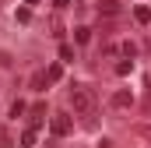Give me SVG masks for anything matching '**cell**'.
Segmentation results:
<instances>
[{
	"label": "cell",
	"mask_w": 151,
	"mask_h": 148,
	"mask_svg": "<svg viewBox=\"0 0 151 148\" xmlns=\"http://www.w3.org/2000/svg\"><path fill=\"white\" fill-rule=\"evenodd\" d=\"M42 120H46V106H42V102L28 106V127H32V131H39V127H42Z\"/></svg>",
	"instance_id": "5"
},
{
	"label": "cell",
	"mask_w": 151,
	"mask_h": 148,
	"mask_svg": "<svg viewBox=\"0 0 151 148\" xmlns=\"http://www.w3.org/2000/svg\"><path fill=\"white\" fill-rule=\"evenodd\" d=\"M119 53H123V57H130V60H134V53H137V46H134V42H130V39H123V42H119Z\"/></svg>",
	"instance_id": "10"
},
{
	"label": "cell",
	"mask_w": 151,
	"mask_h": 148,
	"mask_svg": "<svg viewBox=\"0 0 151 148\" xmlns=\"http://www.w3.org/2000/svg\"><path fill=\"white\" fill-rule=\"evenodd\" d=\"M0 141H4V145H7V141H11V131H7V127H4V123H0Z\"/></svg>",
	"instance_id": "15"
},
{
	"label": "cell",
	"mask_w": 151,
	"mask_h": 148,
	"mask_svg": "<svg viewBox=\"0 0 151 148\" xmlns=\"http://www.w3.org/2000/svg\"><path fill=\"white\" fill-rule=\"evenodd\" d=\"M70 106L77 116H84V123L95 131V99H91V88L88 85H74L70 88Z\"/></svg>",
	"instance_id": "1"
},
{
	"label": "cell",
	"mask_w": 151,
	"mask_h": 148,
	"mask_svg": "<svg viewBox=\"0 0 151 148\" xmlns=\"http://www.w3.org/2000/svg\"><path fill=\"white\" fill-rule=\"evenodd\" d=\"M134 18H137V25H148L151 21V7L148 4H137V7H134Z\"/></svg>",
	"instance_id": "6"
},
{
	"label": "cell",
	"mask_w": 151,
	"mask_h": 148,
	"mask_svg": "<svg viewBox=\"0 0 151 148\" xmlns=\"http://www.w3.org/2000/svg\"><path fill=\"white\" fill-rule=\"evenodd\" d=\"M46 74H49V81H60V78H63V60H60V64H53Z\"/></svg>",
	"instance_id": "12"
},
{
	"label": "cell",
	"mask_w": 151,
	"mask_h": 148,
	"mask_svg": "<svg viewBox=\"0 0 151 148\" xmlns=\"http://www.w3.org/2000/svg\"><path fill=\"white\" fill-rule=\"evenodd\" d=\"M21 113H28V106L18 99V102H11V116H21Z\"/></svg>",
	"instance_id": "14"
},
{
	"label": "cell",
	"mask_w": 151,
	"mask_h": 148,
	"mask_svg": "<svg viewBox=\"0 0 151 148\" xmlns=\"http://www.w3.org/2000/svg\"><path fill=\"white\" fill-rule=\"evenodd\" d=\"M49 85H53V81H49V74H46V71H42V74H32V88H35V92L49 88Z\"/></svg>",
	"instance_id": "8"
},
{
	"label": "cell",
	"mask_w": 151,
	"mask_h": 148,
	"mask_svg": "<svg viewBox=\"0 0 151 148\" xmlns=\"http://www.w3.org/2000/svg\"><path fill=\"white\" fill-rule=\"evenodd\" d=\"M21 148H35V131H32V127L21 134Z\"/></svg>",
	"instance_id": "11"
},
{
	"label": "cell",
	"mask_w": 151,
	"mask_h": 148,
	"mask_svg": "<svg viewBox=\"0 0 151 148\" xmlns=\"http://www.w3.org/2000/svg\"><path fill=\"white\" fill-rule=\"evenodd\" d=\"M0 67H11V53H4V49H0Z\"/></svg>",
	"instance_id": "16"
},
{
	"label": "cell",
	"mask_w": 151,
	"mask_h": 148,
	"mask_svg": "<svg viewBox=\"0 0 151 148\" xmlns=\"http://www.w3.org/2000/svg\"><path fill=\"white\" fill-rule=\"evenodd\" d=\"M49 127H53V134H56V138H63V134H70V131H74V120H70V113H56Z\"/></svg>",
	"instance_id": "2"
},
{
	"label": "cell",
	"mask_w": 151,
	"mask_h": 148,
	"mask_svg": "<svg viewBox=\"0 0 151 148\" xmlns=\"http://www.w3.org/2000/svg\"><path fill=\"white\" fill-rule=\"evenodd\" d=\"M25 4H28V7H32V4H35V0H25Z\"/></svg>",
	"instance_id": "18"
},
{
	"label": "cell",
	"mask_w": 151,
	"mask_h": 148,
	"mask_svg": "<svg viewBox=\"0 0 151 148\" xmlns=\"http://www.w3.org/2000/svg\"><path fill=\"white\" fill-rule=\"evenodd\" d=\"M109 106H113L116 113H119V110H130V106H134V92H130V88H119V92H113Z\"/></svg>",
	"instance_id": "3"
},
{
	"label": "cell",
	"mask_w": 151,
	"mask_h": 148,
	"mask_svg": "<svg viewBox=\"0 0 151 148\" xmlns=\"http://www.w3.org/2000/svg\"><path fill=\"white\" fill-rule=\"evenodd\" d=\"M148 81H151V78H148Z\"/></svg>",
	"instance_id": "19"
},
{
	"label": "cell",
	"mask_w": 151,
	"mask_h": 148,
	"mask_svg": "<svg viewBox=\"0 0 151 148\" xmlns=\"http://www.w3.org/2000/svg\"><path fill=\"white\" fill-rule=\"evenodd\" d=\"M74 42H81V46L91 42V28H88V25H77V28H74Z\"/></svg>",
	"instance_id": "9"
},
{
	"label": "cell",
	"mask_w": 151,
	"mask_h": 148,
	"mask_svg": "<svg viewBox=\"0 0 151 148\" xmlns=\"http://www.w3.org/2000/svg\"><path fill=\"white\" fill-rule=\"evenodd\" d=\"M95 14H99L102 21H113L116 14H119V4H116V0H99V7H95Z\"/></svg>",
	"instance_id": "4"
},
{
	"label": "cell",
	"mask_w": 151,
	"mask_h": 148,
	"mask_svg": "<svg viewBox=\"0 0 151 148\" xmlns=\"http://www.w3.org/2000/svg\"><path fill=\"white\" fill-rule=\"evenodd\" d=\"M116 74H119V78H127V74L134 71V60H130V57H119V60H116V67H113Z\"/></svg>",
	"instance_id": "7"
},
{
	"label": "cell",
	"mask_w": 151,
	"mask_h": 148,
	"mask_svg": "<svg viewBox=\"0 0 151 148\" xmlns=\"http://www.w3.org/2000/svg\"><path fill=\"white\" fill-rule=\"evenodd\" d=\"M141 134H144V138H148V141H151V127H141Z\"/></svg>",
	"instance_id": "17"
},
{
	"label": "cell",
	"mask_w": 151,
	"mask_h": 148,
	"mask_svg": "<svg viewBox=\"0 0 151 148\" xmlns=\"http://www.w3.org/2000/svg\"><path fill=\"white\" fill-rule=\"evenodd\" d=\"M60 60H63V64H70V60H74V49H70V46H67V42H63V46H60Z\"/></svg>",
	"instance_id": "13"
}]
</instances>
